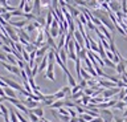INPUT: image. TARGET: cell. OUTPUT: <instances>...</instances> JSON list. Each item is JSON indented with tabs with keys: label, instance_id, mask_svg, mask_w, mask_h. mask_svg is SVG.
I'll return each mask as SVG.
<instances>
[{
	"label": "cell",
	"instance_id": "cell-17",
	"mask_svg": "<svg viewBox=\"0 0 127 122\" xmlns=\"http://www.w3.org/2000/svg\"><path fill=\"white\" fill-rule=\"evenodd\" d=\"M54 98H56V101H57V100H65V98H66V94L64 93L61 89H60L57 93H54Z\"/></svg>",
	"mask_w": 127,
	"mask_h": 122
},
{
	"label": "cell",
	"instance_id": "cell-29",
	"mask_svg": "<svg viewBox=\"0 0 127 122\" xmlns=\"http://www.w3.org/2000/svg\"><path fill=\"white\" fill-rule=\"evenodd\" d=\"M81 101H82V105L83 106H87L90 104V97H87V96H83L82 98H81Z\"/></svg>",
	"mask_w": 127,
	"mask_h": 122
},
{
	"label": "cell",
	"instance_id": "cell-38",
	"mask_svg": "<svg viewBox=\"0 0 127 122\" xmlns=\"http://www.w3.org/2000/svg\"><path fill=\"white\" fill-rule=\"evenodd\" d=\"M37 73H38V65H37V64H34V66L32 68V77H34Z\"/></svg>",
	"mask_w": 127,
	"mask_h": 122
},
{
	"label": "cell",
	"instance_id": "cell-20",
	"mask_svg": "<svg viewBox=\"0 0 127 122\" xmlns=\"http://www.w3.org/2000/svg\"><path fill=\"white\" fill-rule=\"evenodd\" d=\"M113 109H118V110H122V112H123V110L126 109V104H125L123 101H118V102H117V105H115Z\"/></svg>",
	"mask_w": 127,
	"mask_h": 122
},
{
	"label": "cell",
	"instance_id": "cell-1",
	"mask_svg": "<svg viewBox=\"0 0 127 122\" xmlns=\"http://www.w3.org/2000/svg\"><path fill=\"white\" fill-rule=\"evenodd\" d=\"M93 13H94V16H95V17L101 20V23L106 27L107 29H110V32H111V33H114V32H115V27H114L113 23L110 21L109 13L105 12V11H103L102 8H101V9H95V11H93Z\"/></svg>",
	"mask_w": 127,
	"mask_h": 122
},
{
	"label": "cell",
	"instance_id": "cell-48",
	"mask_svg": "<svg viewBox=\"0 0 127 122\" xmlns=\"http://www.w3.org/2000/svg\"><path fill=\"white\" fill-rule=\"evenodd\" d=\"M125 92H126V94H127V86H126V88H125Z\"/></svg>",
	"mask_w": 127,
	"mask_h": 122
},
{
	"label": "cell",
	"instance_id": "cell-50",
	"mask_svg": "<svg viewBox=\"0 0 127 122\" xmlns=\"http://www.w3.org/2000/svg\"><path fill=\"white\" fill-rule=\"evenodd\" d=\"M0 116H3V113H1V112H0Z\"/></svg>",
	"mask_w": 127,
	"mask_h": 122
},
{
	"label": "cell",
	"instance_id": "cell-46",
	"mask_svg": "<svg viewBox=\"0 0 127 122\" xmlns=\"http://www.w3.org/2000/svg\"><path fill=\"white\" fill-rule=\"evenodd\" d=\"M38 122H45V118H40Z\"/></svg>",
	"mask_w": 127,
	"mask_h": 122
},
{
	"label": "cell",
	"instance_id": "cell-22",
	"mask_svg": "<svg viewBox=\"0 0 127 122\" xmlns=\"http://www.w3.org/2000/svg\"><path fill=\"white\" fill-rule=\"evenodd\" d=\"M9 116H11V122H19L17 117L15 114V109H9Z\"/></svg>",
	"mask_w": 127,
	"mask_h": 122
},
{
	"label": "cell",
	"instance_id": "cell-15",
	"mask_svg": "<svg viewBox=\"0 0 127 122\" xmlns=\"http://www.w3.org/2000/svg\"><path fill=\"white\" fill-rule=\"evenodd\" d=\"M64 106H65V102H64V100H57L53 105L50 106V108H52V109H57V110H58V109L64 108Z\"/></svg>",
	"mask_w": 127,
	"mask_h": 122
},
{
	"label": "cell",
	"instance_id": "cell-6",
	"mask_svg": "<svg viewBox=\"0 0 127 122\" xmlns=\"http://www.w3.org/2000/svg\"><path fill=\"white\" fill-rule=\"evenodd\" d=\"M98 85L103 89H114V88H118V85L115 82H111L109 80H99L98 81Z\"/></svg>",
	"mask_w": 127,
	"mask_h": 122
},
{
	"label": "cell",
	"instance_id": "cell-31",
	"mask_svg": "<svg viewBox=\"0 0 127 122\" xmlns=\"http://www.w3.org/2000/svg\"><path fill=\"white\" fill-rule=\"evenodd\" d=\"M126 96H127V94H126V92H125V89H122L121 92H119V94H118V101H123Z\"/></svg>",
	"mask_w": 127,
	"mask_h": 122
},
{
	"label": "cell",
	"instance_id": "cell-27",
	"mask_svg": "<svg viewBox=\"0 0 127 122\" xmlns=\"http://www.w3.org/2000/svg\"><path fill=\"white\" fill-rule=\"evenodd\" d=\"M83 93H85V96L90 97V96H93V94H94V89H91V88H86V89H83Z\"/></svg>",
	"mask_w": 127,
	"mask_h": 122
},
{
	"label": "cell",
	"instance_id": "cell-24",
	"mask_svg": "<svg viewBox=\"0 0 127 122\" xmlns=\"http://www.w3.org/2000/svg\"><path fill=\"white\" fill-rule=\"evenodd\" d=\"M33 31H37V29H36V27H34V23L32 21V23H29V24L27 25V32L31 33V32H33Z\"/></svg>",
	"mask_w": 127,
	"mask_h": 122
},
{
	"label": "cell",
	"instance_id": "cell-26",
	"mask_svg": "<svg viewBox=\"0 0 127 122\" xmlns=\"http://www.w3.org/2000/svg\"><path fill=\"white\" fill-rule=\"evenodd\" d=\"M79 12H81V11H79ZM79 21H81V24L82 25H87V20H86V17H85V15H83L82 12H81V15H79Z\"/></svg>",
	"mask_w": 127,
	"mask_h": 122
},
{
	"label": "cell",
	"instance_id": "cell-21",
	"mask_svg": "<svg viewBox=\"0 0 127 122\" xmlns=\"http://www.w3.org/2000/svg\"><path fill=\"white\" fill-rule=\"evenodd\" d=\"M49 33H50V36L53 37V39H56V37H58L60 31H58V28H50L49 29Z\"/></svg>",
	"mask_w": 127,
	"mask_h": 122
},
{
	"label": "cell",
	"instance_id": "cell-45",
	"mask_svg": "<svg viewBox=\"0 0 127 122\" xmlns=\"http://www.w3.org/2000/svg\"><path fill=\"white\" fill-rule=\"evenodd\" d=\"M122 117H123V118H127V108H126L125 110H123V113H122Z\"/></svg>",
	"mask_w": 127,
	"mask_h": 122
},
{
	"label": "cell",
	"instance_id": "cell-33",
	"mask_svg": "<svg viewBox=\"0 0 127 122\" xmlns=\"http://www.w3.org/2000/svg\"><path fill=\"white\" fill-rule=\"evenodd\" d=\"M28 117H29L31 122H38V120H40V118H38L37 116H34V114L32 113V112H29V116H28Z\"/></svg>",
	"mask_w": 127,
	"mask_h": 122
},
{
	"label": "cell",
	"instance_id": "cell-47",
	"mask_svg": "<svg viewBox=\"0 0 127 122\" xmlns=\"http://www.w3.org/2000/svg\"><path fill=\"white\" fill-rule=\"evenodd\" d=\"M4 45V42H3V40H0V46H3Z\"/></svg>",
	"mask_w": 127,
	"mask_h": 122
},
{
	"label": "cell",
	"instance_id": "cell-10",
	"mask_svg": "<svg viewBox=\"0 0 127 122\" xmlns=\"http://www.w3.org/2000/svg\"><path fill=\"white\" fill-rule=\"evenodd\" d=\"M109 5H110V9L115 13L121 11V3H118V1H110Z\"/></svg>",
	"mask_w": 127,
	"mask_h": 122
},
{
	"label": "cell",
	"instance_id": "cell-32",
	"mask_svg": "<svg viewBox=\"0 0 127 122\" xmlns=\"http://www.w3.org/2000/svg\"><path fill=\"white\" fill-rule=\"evenodd\" d=\"M121 7H122V12L125 15H127V1H126V0L121 1Z\"/></svg>",
	"mask_w": 127,
	"mask_h": 122
},
{
	"label": "cell",
	"instance_id": "cell-34",
	"mask_svg": "<svg viewBox=\"0 0 127 122\" xmlns=\"http://www.w3.org/2000/svg\"><path fill=\"white\" fill-rule=\"evenodd\" d=\"M91 23H93V24H94V25H98V27H99V28H101V27L103 25V24H102V23H101V20H99V19H97V17H95V16H94L93 19H91Z\"/></svg>",
	"mask_w": 127,
	"mask_h": 122
},
{
	"label": "cell",
	"instance_id": "cell-35",
	"mask_svg": "<svg viewBox=\"0 0 127 122\" xmlns=\"http://www.w3.org/2000/svg\"><path fill=\"white\" fill-rule=\"evenodd\" d=\"M1 17H3V19H4V20H5L7 23H9V21H11L12 15H11V12H5L4 15H1Z\"/></svg>",
	"mask_w": 127,
	"mask_h": 122
},
{
	"label": "cell",
	"instance_id": "cell-14",
	"mask_svg": "<svg viewBox=\"0 0 127 122\" xmlns=\"http://www.w3.org/2000/svg\"><path fill=\"white\" fill-rule=\"evenodd\" d=\"M32 11H33V1H27L23 12L24 13H32Z\"/></svg>",
	"mask_w": 127,
	"mask_h": 122
},
{
	"label": "cell",
	"instance_id": "cell-2",
	"mask_svg": "<svg viewBox=\"0 0 127 122\" xmlns=\"http://www.w3.org/2000/svg\"><path fill=\"white\" fill-rule=\"evenodd\" d=\"M1 80L7 84V86H9V88H11V89H13V90H19V92H21V90L24 89L20 84H17L16 81L11 80V78H8V77H1Z\"/></svg>",
	"mask_w": 127,
	"mask_h": 122
},
{
	"label": "cell",
	"instance_id": "cell-42",
	"mask_svg": "<svg viewBox=\"0 0 127 122\" xmlns=\"http://www.w3.org/2000/svg\"><path fill=\"white\" fill-rule=\"evenodd\" d=\"M78 85L81 86L82 89H86V88H87V81H86V80H82V81H79Z\"/></svg>",
	"mask_w": 127,
	"mask_h": 122
},
{
	"label": "cell",
	"instance_id": "cell-13",
	"mask_svg": "<svg viewBox=\"0 0 127 122\" xmlns=\"http://www.w3.org/2000/svg\"><path fill=\"white\" fill-rule=\"evenodd\" d=\"M31 112L33 113L34 116H37L38 118H44V110H42L41 106H38V108H36V109H33V110H31Z\"/></svg>",
	"mask_w": 127,
	"mask_h": 122
},
{
	"label": "cell",
	"instance_id": "cell-18",
	"mask_svg": "<svg viewBox=\"0 0 127 122\" xmlns=\"http://www.w3.org/2000/svg\"><path fill=\"white\" fill-rule=\"evenodd\" d=\"M61 90H62V92L66 94V98H70V97H71V88H70L69 85H66V86H62V88H61Z\"/></svg>",
	"mask_w": 127,
	"mask_h": 122
},
{
	"label": "cell",
	"instance_id": "cell-25",
	"mask_svg": "<svg viewBox=\"0 0 127 122\" xmlns=\"http://www.w3.org/2000/svg\"><path fill=\"white\" fill-rule=\"evenodd\" d=\"M103 62H105V66L107 65V66H110V68H114V69L117 68V65H115L113 61H110V60H109V58H107V57L105 58V60H103Z\"/></svg>",
	"mask_w": 127,
	"mask_h": 122
},
{
	"label": "cell",
	"instance_id": "cell-23",
	"mask_svg": "<svg viewBox=\"0 0 127 122\" xmlns=\"http://www.w3.org/2000/svg\"><path fill=\"white\" fill-rule=\"evenodd\" d=\"M21 54H23V58H24V62H27V64H29V61H31V58H29V53H28V52H27V50H25V49H24Z\"/></svg>",
	"mask_w": 127,
	"mask_h": 122
},
{
	"label": "cell",
	"instance_id": "cell-40",
	"mask_svg": "<svg viewBox=\"0 0 127 122\" xmlns=\"http://www.w3.org/2000/svg\"><path fill=\"white\" fill-rule=\"evenodd\" d=\"M25 4H27V1H25V0H21V1H20V4H19V7H17V9H20V11H24V7H25Z\"/></svg>",
	"mask_w": 127,
	"mask_h": 122
},
{
	"label": "cell",
	"instance_id": "cell-12",
	"mask_svg": "<svg viewBox=\"0 0 127 122\" xmlns=\"http://www.w3.org/2000/svg\"><path fill=\"white\" fill-rule=\"evenodd\" d=\"M4 93H5V96L9 97V98H17V97H16V92L13 89H11L9 86H7V88L4 89Z\"/></svg>",
	"mask_w": 127,
	"mask_h": 122
},
{
	"label": "cell",
	"instance_id": "cell-9",
	"mask_svg": "<svg viewBox=\"0 0 127 122\" xmlns=\"http://www.w3.org/2000/svg\"><path fill=\"white\" fill-rule=\"evenodd\" d=\"M99 29H101V32L103 33V36L106 37V40L109 41V42H111V41L114 40V39H113V36H111V33L109 32V29H107L105 25H102V27H101V28H99Z\"/></svg>",
	"mask_w": 127,
	"mask_h": 122
},
{
	"label": "cell",
	"instance_id": "cell-44",
	"mask_svg": "<svg viewBox=\"0 0 127 122\" xmlns=\"http://www.w3.org/2000/svg\"><path fill=\"white\" fill-rule=\"evenodd\" d=\"M87 27H89L90 29H94V31H95V25H94L91 21H87Z\"/></svg>",
	"mask_w": 127,
	"mask_h": 122
},
{
	"label": "cell",
	"instance_id": "cell-7",
	"mask_svg": "<svg viewBox=\"0 0 127 122\" xmlns=\"http://www.w3.org/2000/svg\"><path fill=\"white\" fill-rule=\"evenodd\" d=\"M29 23H31V21H28V20H25V19H24V20H20V21H9L8 24H9L11 27H13V28L23 29V27H24V25H28Z\"/></svg>",
	"mask_w": 127,
	"mask_h": 122
},
{
	"label": "cell",
	"instance_id": "cell-36",
	"mask_svg": "<svg viewBox=\"0 0 127 122\" xmlns=\"http://www.w3.org/2000/svg\"><path fill=\"white\" fill-rule=\"evenodd\" d=\"M54 64L56 62H49L48 68H46V72H54Z\"/></svg>",
	"mask_w": 127,
	"mask_h": 122
},
{
	"label": "cell",
	"instance_id": "cell-16",
	"mask_svg": "<svg viewBox=\"0 0 127 122\" xmlns=\"http://www.w3.org/2000/svg\"><path fill=\"white\" fill-rule=\"evenodd\" d=\"M77 56H78L79 60L85 61L86 58H87V49H86V48H82V49H81V52H79V53L77 54Z\"/></svg>",
	"mask_w": 127,
	"mask_h": 122
},
{
	"label": "cell",
	"instance_id": "cell-11",
	"mask_svg": "<svg viewBox=\"0 0 127 122\" xmlns=\"http://www.w3.org/2000/svg\"><path fill=\"white\" fill-rule=\"evenodd\" d=\"M115 70H117V73L119 74V76H122V73L126 72V64H123L122 61H119V64H117V68H115Z\"/></svg>",
	"mask_w": 127,
	"mask_h": 122
},
{
	"label": "cell",
	"instance_id": "cell-43",
	"mask_svg": "<svg viewBox=\"0 0 127 122\" xmlns=\"http://www.w3.org/2000/svg\"><path fill=\"white\" fill-rule=\"evenodd\" d=\"M5 60H7V54L0 52V62H5Z\"/></svg>",
	"mask_w": 127,
	"mask_h": 122
},
{
	"label": "cell",
	"instance_id": "cell-41",
	"mask_svg": "<svg viewBox=\"0 0 127 122\" xmlns=\"http://www.w3.org/2000/svg\"><path fill=\"white\" fill-rule=\"evenodd\" d=\"M121 77H122V78H121V81H122V82H125V84L127 85V72H123Z\"/></svg>",
	"mask_w": 127,
	"mask_h": 122
},
{
	"label": "cell",
	"instance_id": "cell-39",
	"mask_svg": "<svg viewBox=\"0 0 127 122\" xmlns=\"http://www.w3.org/2000/svg\"><path fill=\"white\" fill-rule=\"evenodd\" d=\"M58 113L61 114V116H69V112H67V109H65V108L58 109Z\"/></svg>",
	"mask_w": 127,
	"mask_h": 122
},
{
	"label": "cell",
	"instance_id": "cell-30",
	"mask_svg": "<svg viewBox=\"0 0 127 122\" xmlns=\"http://www.w3.org/2000/svg\"><path fill=\"white\" fill-rule=\"evenodd\" d=\"M81 90H83L79 85H77V86H74V88H71V96H74V94H77L78 92H81Z\"/></svg>",
	"mask_w": 127,
	"mask_h": 122
},
{
	"label": "cell",
	"instance_id": "cell-28",
	"mask_svg": "<svg viewBox=\"0 0 127 122\" xmlns=\"http://www.w3.org/2000/svg\"><path fill=\"white\" fill-rule=\"evenodd\" d=\"M45 77H46V78H49L50 81H56L54 72H45Z\"/></svg>",
	"mask_w": 127,
	"mask_h": 122
},
{
	"label": "cell",
	"instance_id": "cell-3",
	"mask_svg": "<svg viewBox=\"0 0 127 122\" xmlns=\"http://www.w3.org/2000/svg\"><path fill=\"white\" fill-rule=\"evenodd\" d=\"M99 117L103 120V122H113L114 121V114L111 113V110H101L99 112Z\"/></svg>",
	"mask_w": 127,
	"mask_h": 122
},
{
	"label": "cell",
	"instance_id": "cell-19",
	"mask_svg": "<svg viewBox=\"0 0 127 122\" xmlns=\"http://www.w3.org/2000/svg\"><path fill=\"white\" fill-rule=\"evenodd\" d=\"M60 57H61V60H62V62L66 65V61H67V52L65 49H61L60 50Z\"/></svg>",
	"mask_w": 127,
	"mask_h": 122
},
{
	"label": "cell",
	"instance_id": "cell-37",
	"mask_svg": "<svg viewBox=\"0 0 127 122\" xmlns=\"http://www.w3.org/2000/svg\"><path fill=\"white\" fill-rule=\"evenodd\" d=\"M1 50L7 52V54H11V53H12V48H9L8 45H3V46H1Z\"/></svg>",
	"mask_w": 127,
	"mask_h": 122
},
{
	"label": "cell",
	"instance_id": "cell-8",
	"mask_svg": "<svg viewBox=\"0 0 127 122\" xmlns=\"http://www.w3.org/2000/svg\"><path fill=\"white\" fill-rule=\"evenodd\" d=\"M33 15L36 17L41 16V1L40 0H34L33 1Z\"/></svg>",
	"mask_w": 127,
	"mask_h": 122
},
{
	"label": "cell",
	"instance_id": "cell-5",
	"mask_svg": "<svg viewBox=\"0 0 127 122\" xmlns=\"http://www.w3.org/2000/svg\"><path fill=\"white\" fill-rule=\"evenodd\" d=\"M4 68H5L8 72H11V73H13L16 74V76H21V70L19 69V66H13V65H11V64H7V62H0Z\"/></svg>",
	"mask_w": 127,
	"mask_h": 122
},
{
	"label": "cell",
	"instance_id": "cell-4",
	"mask_svg": "<svg viewBox=\"0 0 127 122\" xmlns=\"http://www.w3.org/2000/svg\"><path fill=\"white\" fill-rule=\"evenodd\" d=\"M122 89H119V88H114V89H105L103 90V93H102V97L103 98H111V97H114L115 94H119V92H121Z\"/></svg>",
	"mask_w": 127,
	"mask_h": 122
},
{
	"label": "cell",
	"instance_id": "cell-49",
	"mask_svg": "<svg viewBox=\"0 0 127 122\" xmlns=\"http://www.w3.org/2000/svg\"><path fill=\"white\" fill-rule=\"evenodd\" d=\"M125 122H127V118H125Z\"/></svg>",
	"mask_w": 127,
	"mask_h": 122
}]
</instances>
